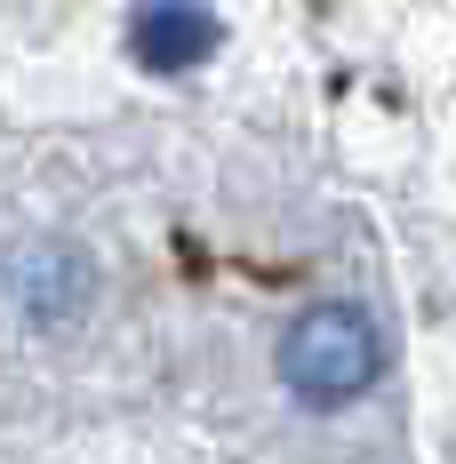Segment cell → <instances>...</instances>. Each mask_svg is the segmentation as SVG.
<instances>
[{
	"label": "cell",
	"mask_w": 456,
	"mask_h": 464,
	"mask_svg": "<svg viewBox=\"0 0 456 464\" xmlns=\"http://www.w3.org/2000/svg\"><path fill=\"white\" fill-rule=\"evenodd\" d=\"M129 41H137L144 64H160V72H184V64L217 56L225 24H217L200 0H144V8H137V24H129Z\"/></svg>",
	"instance_id": "3957f363"
},
{
	"label": "cell",
	"mask_w": 456,
	"mask_h": 464,
	"mask_svg": "<svg viewBox=\"0 0 456 464\" xmlns=\"http://www.w3.org/2000/svg\"><path fill=\"white\" fill-rule=\"evenodd\" d=\"M376 361H384V344H376V321H368L361 304H313L280 336V376H288V392L305 409L361 401L368 384H376Z\"/></svg>",
	"instance_id": "6da1fadb"
},
{
	"label": "cell",
	"mask_w": 456,
	"mask_h": 464,
	"mask_svg": "<svg viewBox=\"0 0 456 464\" xmlns=\"http://www.w3.org/2000/svg\"><path fill=\"white\" fill-rule=\"evenodd\" d=\"M8 296H16V313H24V321L64 328V321L96 296V273H89V256H81L73 240H33V248H16V256H8Z\"/></svg>",
	"instance_id": "7a4b0ae2"
}]
</instances>
